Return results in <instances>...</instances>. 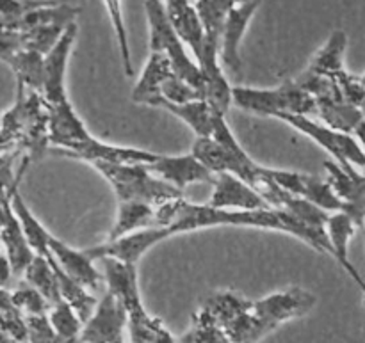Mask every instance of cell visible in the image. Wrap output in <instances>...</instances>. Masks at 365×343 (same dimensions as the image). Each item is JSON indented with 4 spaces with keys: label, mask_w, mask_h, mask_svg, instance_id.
<instances>
[{
    "label": "cell",
    "mask_w": 365,
    "mask_h": 343,
    "mask_svg": "<svg viewBox=\"0 0 365 343\" xmlns=\"http://www.w3.org/2000/svg\"><path fill=\"white\" fill-rule=\"evenodd\" d=\"M302 198L314 203V205L319 206V209H323L324 212L328 213L342 212V206H344L341 199L337 198V194L334 192V189L328 185L327 180H321V178L317 176H310V174H305Z\"/></svg>",
    "instance_id": "obj_34"
},
{
    "label": "cell",
    "mask_w": 365,
    "mask_h": 343,
    "mask_svg": "<svg viewBox=\"0 0 365 343\" xmlns=\"http://www.w3.org/2000/svg\"><path fill=\"white\" fill-rule=\"evenodd\" d=\"M103 265V281L107 285V292L113 294L123 306L125 313H132L143 308L141 295L138 285V267L121 263L113 258L100 260Z\"/></svg>",
    "instance_id": "obj_18"
},
{
    "label": "cell",
    "mask_w": 365,
    "mask_h": 343,
    "mask_svg": "<svg viewBox=\"0 0 365 343\" xmlns=\"http://www.w3.org/2000/svg\"><path fill=\"white\" fill-rule=\"evenodd\" d=\"M155 226V206L139 201L118 203L116 221L109 231L107 241H116L134 231Z\"/></svg>",
    "instance_id": "obj_22"
},
{
    "label": "cell",
    "mask_w": 365,
    "mask_h": 343,
    "mask_svg": "<svg viewBox=\"0 0 365 343\" xmlns=\"http://www.w3.org/2000/svg\"><path fill=\"white\" fill-rule=\"evenodd\" d=\"M316 302L312 292L302 287H289L259 301H252L246 312L223 327V333L230 343H259L282 324L307 315Z\"/></svg>",
    "instance_id": "obj_2"
},
{
    "label": "cell",
    "mask_w": 365,
    "mask_h": 343,
    "mask_svg": "<svg viewBox=\"0 0 365 343\" xmlns=\"http://www.w3.org/2000/svg\"><path fill=\"white\" fill-rule=\"evenodd\" d=\"M48 249L52 253L53 262L59 265V269L66 274L68 278L78 283L81 287H84L86 290L95 292L98 290L100 281L103 280L100 276V273L96 270L95 262L89 258V255L84 251H78V249L71 248L66 242H63L61 238H56L52 235L48 242Z\"/></svg>",
    "instance_id": "obj_16"
},
{
    "label": "cell",
    "mask_w": 365,
    "mask_h": 343,
    "mask_svg": "<svg viewBox=\"0 0 365 343\" xmlns=\"http://www.w3.org/2000/svg\"><path fill=\"white\" fill-rule=\"evenodd\" d=\"M148 169L157 178H160L180 192H184L189 185L205 184V181H212L214 178V174L192 153L159 155L155 162L150 164Z\"/></svg>",
    "instance_id": "obj_15"
},
{
    "label": "cell",
    "mask_w": 365,
    "mask_h": 343,
    "mask_svg": "<svg viewBox=\"0 0 365 343\" xmlns=\"http://www.w3.org/2000/svg\"><path fill=\"white\" fill-rule=\"evenodd\" d=\"M0 244H2L4 255L9 260L13 276H24L25 269L36 255L32 253L24 230L11 209V191L0 192Z\"/></svg>",
    "instance_id": "obj_13"
},
{
    "label": "cell",
    "mask_w": 365,
    "mask_h": 343,
    "mask_svg": "<svg viewBox=\"0 0 365 343\" xmlns=\"http://www.w3.org/2000/svg\"><path fill=\"white\" fill-rule=\"evenodd\" d=\"M217 226H241L280 231V233H287L299 238L316 251L334 256L327 231L305 226L299 221H296L291 213L277 209L223 210L214 209L207 203L205 205H195L185 198H178L175 203V213L170 226H168V231H170L171 237H175V235H184Z\"/></svg>",
    "instance_id": "obj_1"
},
{
    "label": "cell",
    "mask_w": 365,
    "mask_h": 343,
    "mask_svg": "<svg viewBox=\"0 0 365 343\" xmlns=\"http://www.w3.org/2000/svg\"><path fill=\"white\" fill-rule=\"evenodd\" d=\"M250 306H252V301L242 297L237 292H216V294H212L203 302L202 308L195 313V317L200 320H205L209 324H214L217 327H223L232 319H235L242 312H246Z\"/></svg>",
    "instance_id": "obj_20"
},
{
    "label": "cell",
    "mask_w": 365,
    "mask_h": 343,
    "mask_svg": "<svg viewBox=\"0 0 365 343\" xmlns=\"http://www.w3.org/2000/svg\"><path fill=\"white\" fill-rule=\"evenodd\" d=\"M157 107L168 110L175 117L184 121L195 132L196 137H210V134H212L217 112L205 100H195V102L187 103H168L160 100Z\"/></svg>",
    "instance_id": "obj_21"
},
{
    "label": "cell",
    "mask_w": 365,
    "mask_h": 343,
    "mask_svg": "<svg viewBox=\"0 0 365 343\" xmlns=\"http://www.w3.org/2000/svg\"><path fill=\"white\" fill-rule=\"evenodd\" d=\"M277 210H284V212L291 213L296 221H299L305 226L314 228V230H324L328 217H330V213L324 212L323 209L316 206L314 203L291 194H285L280 209Z\"/></svg>",
    "instance_id": "obj_33"
},
{
    "label": "cell",
    "mask_w": 365,
    "mask_h": 343,
    "mask_svg": "<svg viewBox=\"0 0 365 343\" xmlns=\"http://www.w3.org/2000/svg\"><path fill=\"white\" fill-rule=\"evenodd\" d=\"M160 95H163L164 102L168 103H187L195 102V100H205L198 89L192 88L191 84L182 80V78L177 77L175 73L164 82L163 89H160ZM157 105H159V103H157Z\"/></svg>",
    "instance_id": "obj_36"
},
{
    "label": "cell",
    "mask_w": 365,
    "mask_h": 343,
    "mask_svg": "<svg viewBox=\"0 0 365 343\" xmlns=\"http://www.w3.org/2000/svg\"><path fill=\"white\" fill-rule=\"evenodd\" d=\"M77 34L78 25L77 21H73L64 28L63 36L52 46V50L43 56V88L39 95L45 100L46 105H56L68 100L66 70L71 50L77 41Z\"/></svg>",
    "instance_id": "obj_8"
},
{
    "label": "cell",
    "mask_w": 365,
    "mask_h": 343,
    "mask_svg": "<svg viewBox=\"0 0 365 343\" xmlns=\"http://www.w3.org/2000/svg\"><path fill=\"white\" fill-rule=\"evenodd\" d=\"M146 21H148L150 52L168 57L175 75L198 89L203 95V77L198 64L187 52V46L177 34L164 9L163 0H145ZM205 98V96H203Z\"/></svg>",
    "instance_id": "obj_6"
},
{
    "label": "cell",
    "mask_w": 365,
    "mask_h": 343,
    "mask_svg": "<svg viewBox=\"0 0 365 343\" xmlns=\"http://www.w3.org/2000/svg\"><path fill=\"white\" fill-rule=\"evenodd\" d=\"M234 2V6H239V4H245V2H250V0H232Z\"/></svg>",
    "instance_id": "obj_42"
},
{
    "label": "cell",
    "mask_w": 365,
    "mask_h": 343,
    "mask_svg": "<svg viewBox=\"0 0 365 343\" xmlns=\"http://www.w3.org/2000/svg\"><path fill=\"white\" fill-rule=\"evenodd\" d=\"M46 110H48V144H52V149H68L91 135L78 114L75 112L70 100H64L56 105H46Z\"/></svg>",
    "instance_id": "obj_17"
},
{
    "label": "cell",
    "mask_w": 365,
    "mask_h": 343,
    "mask_svg": "<svg viewBox=\"0 0 365 343\" xmlns=\"http://www.w3.org/2000/svg\"><path fill=\"white\" fill-rule=\"evenodd\" d=\"M342 269H344L346 273H348L349 276L353 278V281H355V283L359 285V288H360V290H362V297H364V305H365V281H364V278L360 276V273L355 269V265H353V263H348V265L342 267Z\"/></svg>",
    "instance_id": "obj_40"
},
{
    "label": "cell",
    "mask_w": 365,
    "mask_h": 343,
    "mask_svg": "<svg viewBox=\"0 0 365 343\" xmlns=\"http://www.w3.org/2000/svg\"><path fill=\"white\" fill-rule=\"evenodd\" d=\"M107 14H109L110 25L114 28V36H116L118 50H120L121 64H123V71L127 77H134V64H132V53L130 45H128V34L127 25H125L123 16V2L121 0H103Z\"/></svg>",
    "instance_id": "obj_32"
},
{
    "label": "cell",
    "mask_w": 365,
    "mask_h": 343,
    "mask_svg": "<svg viewBox=\"0 0 365 343\" xmlns=\"http://www.w3.org/2000/svg\"><path fill=\"white\" fill-rule=\"evenodd\" d=\"M346 48H348V36H346L344 31L337 28V31L331 32V36L324 43L323 48L314 56V59L310 60V66L307 70L312 71V73L323 75V77L335 78L339 73H342L346 70Z\"/></svg>",
    "instance_id": "obj_23"
},
{
    "label": "cell",
    "mask_w": 365,
    "mask_h": 343,
    "mask_svg": "<svg viewBox=\"0 0 365 343\" xmlns=\"http://www.w3.org/2000/svg\"><path fill=\"white\" fill-rule=\"evenodd\" d=\"M127 327V313L113 294L106 292L96 302L88 322L82 326L77 343H110L123 337Z\"/></svg>",
    "instance_id": "obj_12"
},
{
    "label": "cell",
    "mask_w": 365,
    "mask_h": 343,
    "mask_svg": "<svg viewBox=\"0 0 365 343\" xmlns=\"http://www.w3.org/2000/svg\"><path fill=\"white\" fill-rule=\"evenodd\" d=\"M48 320L53 327L57 342L61 343H77L84 324L77 317V313L71 310L68 302L59 301L57 305L50 306Z\"/></svg>",
    "instance_id": "obj_31"
},
{
    "label": "cell",
    "mask_w": 365,
    "mask_h": 343,
    "mask_svg": "<svg viewBox=\"0 0 365 343\" xmlns=\"http://www.w3.org/2000/svg\"><path fill=\"white\" fill-rule=\"evenodd\" d=\"M13 278V270H11V263L7 260V256L4 255V251L0 253V288H6V285L9 283V280Z\"/></svg>",
    "instance_id": "obj_39"
},
{
    "label": "cell",
    "mask_w": 365,
    "mask_h": 343,
    "mask_svg": "<svg viewBox=\"0 0 365 343\" xmlns=\"http://www.w3.org/2000/svg\"><path fill=\"white\" fill-rule=\"evenodd\" d=\"M53 155L70 157V159L84 160V162H107V164H143L150 166L157 160V153L139 148H125V146L107 144L100 139L89 135L84 141L77 142L68 149H52Z\"/></svg>",
    "instance_id": "obj_10"
},
{
    "label": "cell",
    "mask_w": 365,
    "mask_h": 343,
    "mask_svg": "<svg viewBox=\"0 0 365 343\" xmlns=\"http://www.w3.org/2000/svg\"><path fill=\"white\" fill-rule=\"evenodd\" d=\"M11 297H13L14 306L24 313V317L45 315L50 310V305L45 301V297H43L38 290H34L31 285L25 283V281H21V283L18 285V288L11 294Z\"/></svg>",
    "instance_id": "obj_35"
},
{
    "label": "cell",
    "mask_w": 365,
    "mask_h": 343,
    "mask_svg": "<svg viewBox=\"0 0 365 343\" xmlns=\"http://www.w3.org/2000/svg\"><path fill=\"white\" fill-rule=\"evenodd\" d=\"M316 114L323 120V125L351 135L356 125L365 117L359 107L342 100H316Z\"/></svg>",
    "instance_id": "obj_24"
},
{
    "label": "cell",
    "mask_w": 365,
    "mask_h": 343,
    "mask_svg": "<svg viewBox=\"0 0 365 343\" xmlns=\"http://www.w3.org/2000/svg\"><path fill=\"white\" fill-rule=\"evenodd\" d=\"M48 262H50V265L53 267V270H56L57 283H59L61 299H63L64 302H68V305L71 306V310L77 313V317L81 319V322L86 324L88 322L89 317L93 315V312H95L96 302L98 301H96V297L91 294V292L86 290V288L81 287L78 283H75L71 278H68L66 274L59 269V265L53 262V258H50Z\"/></svg>",
    "instance_id": "obj_26"
},
{
    "label": "cell",
    "mask_w": 365,
    "mask_h": 343,
    "mask_svg": "<svg viewBox=\"0 0 365 343\" xmlns=\"http://www.w3.org/2000/svg\"><path fill=\"white\" fill-rule=\"evenodd\" d=\"M353 137L356 139V142H359L360 148H362V152L365 153V117L356 125L355 130H353Z\"/></svg>",
    "instance_id": "obj_41"
},
{
    "label": "cell",
    "mask_w": 365,
    "mask_h": 343,
    "mask_svg": "<svg viewBox=\"0 0 365 343\" xmlns=\"http://www.w3.org/2000/svg\"><path fill=\"white\" fill-rule=\"evenodd\" d=\"M21 278H24L25 283L31 285L34 290H38L50 306L63 301V299H61L56 270L50 265L48 260L43 258V256L36 255L34 258H32V262L29 263V267L25 269L24 276Z\"/></svg>",
    "instance_id": "obj_27"
},
{
    "label": "cell",
    "mask_w": 365,
    "mask_h": 343,
    "mask_svg": "<svg viewBox=\"0 0 365 343\" xmlns=\"http://www.w3.org/2000/svg\"><path fill=\"white\" fill-rule=\"evenodd\" d=\"M56 343H61V342H56Z\"/></svg>",
    "instance_id": "obj_46"
},
{
    "label": "cell",
    "mask_w": 365,
    "mask_h": 343,
    "mask_svg": "<svg viewBox=\"0 0 365 343\" xmlns=\"http://www.w3.org/2000/svg\"><path fill=\"white\" fill-rule=\"evenodd\" d=\"M260 4L262 0H250V2L239 4V6L232 7L225 18L220 41V63L223 70L234 75H239L241 71L242 63L239 50H241V43L248 31L250 21L253 20Z\"/></svg>",
    "instance_id": "obj_11"
},
{
    "label": "cell",
    "mask_w": 365,
    "mask_h": 343,
    "mask_svg": "<svg viewBox=\"0 0 365 343\" xmlns=\"http://www.w3.org/2000/svg\"><path fill=\"white\" fill-rule=\"evenodd\" d=\"M191 153L212 174L230 173L253 189L262 176L264 166L257 164L239 144L223 114L216 116L210 137H196Z\"/></svg>",
    "instance_id": "obj_3"
},
{
    "label": "cell",
    "mask_w": 365,
    "mask_h": 343,
    "mask_svg": "<svg viewBox=\"0 0 365 343\" xmlns=\"http://www.w3.org/2000/svg\"><path fill=\"white\" fill-rule=\"evenodd\" d=\"M274 120H280L298 130L299 134L312 139L317 146L330 153L337 164L342 167H355L365 169V153L351 134L337 132L323 123L310 120L309 116H298V114H280Z\"/></svg>",
    "instance_id": "obj_7"
},
{
    "label": "cell",
    "mask_w": 365,
    "mask_h": 343,
    "mask_svg": "<svg viewBox=\"0 0 365 343\" xmlns=\"http://www.w3.org/2000/svg\"><path fill=\"white\" fill-rule=\"evenodd\" d=\"M207 205L223 210H267L266 199L241 178L230 173L214 174L212 194Z\"/></svg>",
    "instance_id": "obj_14"
},
{
    "label": "cell",
    "mask_w": 365,
    "mask_h": 343,
    "mask_svg": "<svg viewBox=\"0 0 365 343\" xmlns=\"http://www.w3.org/2000/svg\"><path fill=\"white\" fill-rule=\"evenodd\" d=\"M192 2L205 32V41L220 46L225 18L234 7V2L232 0H192Z\"/></svg>",
    "instance_id": "obj_30"
},
{
    "label": "cell",
    "mask_w": 365,
    "mask_h": 343,
    "mask_svg": "<svg viewBox=\"0 0 365 343\" xmlns=\"http://www.w3.org/2000/svg\"><path fill=\"white\" fill-rule=\"evenodd\" d=\"M110 343H125V342H123V337H121V338H116V340L110 342Z\"/></svg>",
    "instance_id": "obj_44"
},
{
    "label": "cell",
    "mask_w": 365,
    "mask_h": 343,
    "mask_svg": "<svg viewBox=\"0 0 365 343\" xmlns=\"http://www.w3.org/2000/svg\"><path fill=\"white\" fill-rule=\"evenodd\" d=\"M327 231L328 242L331 246V253H334V258L337 260L339 265L344 267L349 263V242H351L353 235L356 231V224L348 213L344 212H334L330 213L327 221Z\"/></svg>",
    "instance_id": "obj_29"
},
{
    "label": "cell",
    "mask_w": 365,
    "mask_h": 343,
    "mask_svg": "<svg viewBox=\"0 0 365 343\" xmlns=\"http://www.w3.org/2000/svg\"><path fill=\"white\" fill-rule=\"evenodd\" d=\"M177 343H230V342H228V338L225 337L221 327L192 317V326L189 327V331L180 338V340H177Z\"/></svg>",
    "instance_id": "obj_37"
},
{
    "label": "cell",
    "mask_w": 365,
    "mask_h": 343,
    "mask_svg": "<svg viewBox=\"0 0 365 343\" xmlns=\"http://www.w3.org/2000/svg\"><path fill=\"white\" fill-rule=\"evenodd\" d=\"M232 105L255 116L277 117L280 114L309 116L316 112V100L296 84V80L282 82L278 88H248L232 85Z\"/></svg>",
    "instance_id": "obj_5"
},
{
    "label": "cell",
    "mask_w": 365,
    "mask_h": 343,
    "mask_svg": "<svg viewBox=\"0 0 365 343\" xmlns=\"http://www.w3.org/2000/svg\"><path fill=\"white\" fill-rule=\"evenodd\" d=\"M132 343H177L160 319L150 315L145 306L127 315Z\"/></svg>",
    "instance_id": "obj_25"
},
{
    "label": "cell",
    "mask_w": 365,
    "mask_h": 343,
    "mask_svg": "<svg viewBox=\"0 0 365 343\" xmlns=\"http://www.w3.org/2000/svg\"><path fill=\"white\" fill-rule=\"evenodd\" d=\"M362 219H364V226H365V199L362 203Z\"/></svg>",
    "instance_id": "obj_43"
},
{
    "label": "cell",
    "mask_w": 365,
    "mask_h": 343,
    "mask_svg": "<svg viewBox=\"0 0 365 343\" xmlns=\"http://www.w3.org/2000/svg\"><path fill=\"white\" fill-rule=\"evenodd\" d=\"M16 75L18 85L29 91L41 93L43 88V56L31 50H18L6 60Z\"/></svg>",
    "instance_id": "obj_28"
},
{
    "label": "cell",
    "mask_w": 365,
    "mask_h": 343,
    "mask_svg": "<svg viewBox=\"0 0 365 343\" xmlns=\"http://www.w3.org/2000/svg\"><path fill=\"white\" fill-rule=\"evenodd\" d=\"M25 333L27 343H56V333L48 320V313L45 315H25Z\"/></svg>",
    "instance_id": "obj_38"
},
{
    "label": "cell",
    "mask_w": 365,
    "mask_h": 343,
    "mask_svg": "<svg viewBox=\"0 0 365 343\" xmlns=\"http://www.w3.org/2000/svg\"><path fill=\"white\" fill-rule=\"evenodd\" d=\"M93 167L109 181L116 194L118 203L139 201L146 205L159 206L184 196L170 184L157 178L148 166L143 164H107L93 162Z\"/></svg>",
    "instance_id": "obj_4"
},
{
    "label": "cell",
    "mask_w": 365,
    "mask_h": 343,
    "mask_svg": "<svg viewBox=\"0 0 365 343\" xmlns=\"http://www.w3.org/2000/svg\"><path fill=\"white\" fill-rule=\"evenodd\" d=\"M171 238L168 228H145V230L134 231L125 237L116 238V241H106L103 244L95 246V248L86 249L89 258L93 262L103 258H113L128 265H138L139 260L146 255L152 248H155L160 242Z\"/></svg>",
    "instance_id": "obj_9"
},
{
    "label": "cell",
    "mask_w": 365,
    "mask_h": 343,
    "mask_svg": "<svg viewBox=\"0 0 365 343\" xmlns=\"http://www.w3.org/2000/svg\"><path fill=\"white\" fill-rule=\"evenodd\" d=\"M173 73L175 71L166 56L150 52L145 68L141 71V77L132 89V102L139 103V105L157 107V103L163 100V95H160L163 84Z\"/></svg>",
    "instance_id": "obj_19"
},
{
    "label": "cell",
    "mask_w": 365,
    "mask_h": 343,
    "mask_svg": "<svg viewBox=\"0 0 365 343\" xmlns=\"http://www.w3.org/2000/svg\"><path fill=\"white\" fill-rule=\"evenodd\" d=\"M360 80H362V85L365 88V73L362 75V77H360Z\"/></svg>",
    "instance_id": "obj_45"
}]
</instances>
